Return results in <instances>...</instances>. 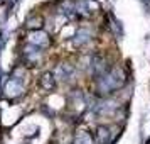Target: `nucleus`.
Returning a JSON list of instances; mask_svg holds the SVG:
<instances>
[{
  "label": "nucleus",
  "mask_w": 150,
  "mask_h": 144,
  "mask_svg": "<svg viewBox=\"0 0 150 144\" xmlns=\"http://www.w3.org/2000/svg\"><path fill=\"white\" fill-rule=\"evenodd\" d=\"M111 132L106 125H98L95 130V143L96 144H108Z\"/></svg>",
  "instance_id": "1"
},
{
  "label": "nucleus",
  "mask_w": 150,
  "mask_h": 144,
  "mask_svg": "<svg viewBox=\"0 0 150 144\" xmlns=\"http://www.w3.org/2000/svg\"><path fill=\"white\" fill-rule=\"evenodd\" d=\"M54 75L51 73V71H46L44 75L41 76V87L44 90H52L54 88Z\"/></svg>",
  "instance_id": "2"
},
{
  "label": "nucleus",
  "mask_w": 150,
  "mask_h": 144,
  "mask_svg": "<svg viewBox=\"0 0 150 144\" xmlns=\"http://www.w3.org/2000/svg\"><path fill=\"white\" fill-rule=\"evenodd\" d=\"M29 29H41L42 27V17H35V19H29L27 21Z\"/></svg>",
  "instance_id": "3"
}]
</instances>
